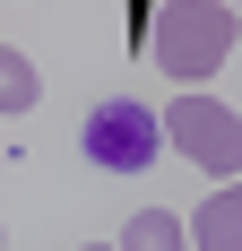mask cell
I'll return each instance as SVG.
<instances>
[{"instance_id": "6da1fadb", "label": "cell", "mask_w": 242, "mask_h": 251, "mask_svg": "<svg viewBox=\"0 0 242 251\" xmlns=\"http://www.w3.org/2000/svg\"><path fill=\"white\" fill-rule=\"evenodd\" d=\"M234 44H242V26L217 0H165V9L147 18V52H156V70H165L173 87H208V78L234 61Z\"/></svg>"}, {"instance_id": "7a4b0ae2", "label": "cell", "mask_w": 242, "mask_h": 251, "mask_svg": "<svg viewBox=\"0 0 242 251\" xmlns=\"http://www.w3.org/2000/svg\"><path fill=\"white\" fill-rule=\"evenodd\" d=\"M165 148H182L199 165V174H242V113L217 96H199V87H182V96L165 104Z\"/></svg>"}, {"instance_id": "3957f363", "label": "cell", "mask_w": 242, "mask_h": 251, "mask_svg": "<svg viewBox=\"0 0 242 251\" xmlns=\"http://www.w3.org/2000/svg\"><path fill=\"white\" fill-rule=\"evenodd\" d=\"M78 148H87V165H96V174H147V165H156V148H165V113H147L139 96H113V104H96V113H87Z\"/></svg>"}, {"instance_id": "277c9868", "label": "cell", "mask_w": 242, "mask_h": 251, "mask_svg": "<svg viewBox=\"0 0 242 251\" xmlns=\"http://www.w3.org/2000/svg\"><path fill=\"white\" fill-rule=\"evenodd\" d=\"M191 243H199V251H242V182H225L217 200H199Z\"/></svg>"}, {"instance_id": "5b68a950", "label": "cell", "mask_w": 242, "mask_h": 251, "mask_svg": "<svg viewBox=\"0 0 242 251\" xmlns=\"http://www.w3.org/2000/svg\"><path fill=\"white\" fill-rule=\"evenodd\" d=\"M121 251H191V234H182L173 208H139V217L121 226Z\"/></svg>"}, {"instance_id": "8992f818", "label": "cell", "mask_w": 242, "mask_h": 251, "mask_svg": "<svg viewBox=\"0 0 242 251\" xmlns=\"http://www.w3.org/2000/svg\"><path fill=\"white\" fill-rule=\"evenodd\" d=\"M35 96H44V78H35V61L0 44V113H35Z\"/></svg>"}, {"instance_id": "52a82bcc", "label": "cell", "mask_w": 242, "mask_h": 251, "mask_svg": "<svg viewBox=\"0 0 242 251\" xmlns=\"http://www.w3.org/2000/svg\"><path fill=\"white\" fill-rule=\"evenodd\" d=\"M87 251H113V243H87Z\"/></svg>"}, {"instance_id": "ba28073f", "label": "cell", "mask_w": 242, "mask_h": 251, "mask_svg": "<svg viewBox=\"0 0 242 251\" xmlns=\"http://www.w3.org/2000/svg\"><path fill=\"white\" fill-rule=\"evenodd\" d=\"M217 9H234V0H217Z\"/></svg>"}]
</instances>
